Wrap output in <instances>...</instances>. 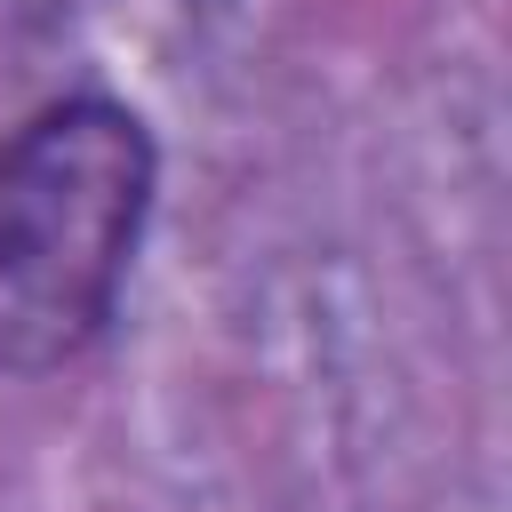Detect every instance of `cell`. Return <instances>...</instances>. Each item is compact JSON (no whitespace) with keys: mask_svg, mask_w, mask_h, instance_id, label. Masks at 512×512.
Listing matches in <instances>:
<instances>
[{"mask_svg":"<svg viewBox=\"0 0 512 512\" xmlns=\"http://www.w3.org/2000/svg\"><path fill=\"white\" fill-rule=\"evenodd\" d=\"M152 136L128 104L64 96L0 152V376L72 360L128 280Z\"/></svg>","mask_w":512,"mask_h":512,"instance_id":"obj_1","label":"cell"}]
</instances>
